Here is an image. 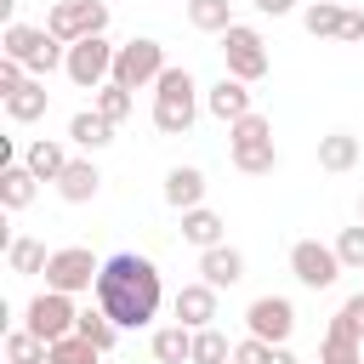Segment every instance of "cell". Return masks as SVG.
<instances>
[{"label": "cell", "mask_w": 364, "mask_h": 364, "mask_svg": "<svg viewBox=\"0 0 364 364\" xmlns=\"http://www.w3.org/2000/svg\"><path fill=\"white\" fill-rule=\"evenodd\" d=\"M159 301H165V284H159V267H154L148 256L119 250V256H108V262H102L97 307H102L119 330H142V324H154Z\"/></svg>", "instance_id": "obj_1"}, {"label": "cell", "mask_w": 364, "mask_h": 364, "mask_svg": "<svg viewBox=\"0 0 364 364\" xmlns=\"http://www.w3.org/2000/svg\"><path fill=\"white\" fill-rule=\"evenodd\" d=\"M0 57H11V63H23L34 80H46L51 68H63L68 63V46L51 34V28H34V23H6V34H0Z\"/></svg>", "instance_id": "obj_2"}, {"label": "cell", "mask_w": 364, "mask_h": 364, "mask_svg": "<svg viewBox=\"0 0 364 364\" xmlns=\"http://www.w3.org/2000/svg\"><path fill=\"white\" fill-rule=\"evenodd\" d=\"M199 119V85L188 68H165L159 85H154V131L165 136H188Z\"/></svg>", "instance_id": "obj_3"}, {"label": "cell", "mask_w": 364, "mask_h": 364, "mask_svg": "<svg viewBox=\"0 0 364 364\" xmlns=\"http://www.w3.org/2000/svg\"><path fill=\"white\" fill-rule=\"evenodd\" d=\"M228 159L245 171V176H267L279 165V148H273V125L267 114H245L228 125Z\"/></svg>", "instance_id": "obj_4"}, {"label": "cell", "mask_w": 364, "mask_h": 364, "mask_svg": "<svg viewBox=\"0 0 364 364\" xmlns=\"http://www.w3.org/2000/svg\"><path fill=\"white\" fill-rule=\"evenodd\" d=\"M97 279H102V262H97L85 245H63V250H51V262H46V290L80 296V290H97Z\"/></svg>", "instance_id": "obj_5"}, {"label": "cell", "mask_w": 364, "mask_h": 364, "mask_svg": "<svg viewBox=\"0 0 364 364\" xmlns=\"http://www.w3.org/2000/svg\"><path fill=\"white\" fill-rule=\"evenodd\" d=\"M74 324H80V307H74V296H63V290H40V296L23 307V330H34L46 347L63 341V336H74Z\"/></svg>", "instance_id": "obj_6"}, {"label": "cell", "mask_w": 364, "mask_h": 364, "mask_svg": "<svg viewBox=\"0 0 364 364\" xmlns=\"http://www.w3.org/2000/svg\"><path fill=\"white\" fill-rule=\"evenodd\" d=\"M46 28L63 40V46H80V40H97L108 28V6L102 0H57L46 11Z\"/></svg>", "instance_id": "obj_7"}, {"label": "cell", "mask_w": 364, "mask_h": 364, "mask_svg": "<svg viewBox=\"0 0 364 364\" xmlns=\"http://www.w3.org/2000/svg\"><path fill=\"white\" fill-rule=\"evenodd\" d=\"M165 68H171V63H165V46H159V40H125L119 57H114V85L142 91V85H159Z\"/></svg>", "instance_id": "obj_8"}, {"label": "cell", "mask_w": 364, "mask_h": 364, "mask_svg": "<svg viewBox=\"0 0 364 364\" xmlns=\"http://www.w3.org/2000/svg\"><path fill=\"white\" fill-rule=\"evenodd\" d=\"M114 57H119V46H108V40L97 34V40H80V46H68V63H63V74H68L80 91H102V85L114 80Z\"/></svg>", "instance_id": "obj_9"}, {"label": "cell", "mask_w": 364, "mask_h": 364, "mask_svg": "<svg viewBox=\"0 0 364 364\" xmlns=\"http://www.w3.org/2000/svg\"><path fill=\"white\" fill-rule=\"evenodd\" d=\"M222 57H228V74L245 80V85H256V80L267 74V40H262L250 23H233V28L222 34Z\"/></svg>", "instance_id": "obj_10"}, {"label": "cell", "mask_w": 364, "mask_h": 364, "mask_svg": "<svg viewBox=\"0 0 364 364\" xmlns=\"http://www.w3.org/2000/svg\"><path fill=\"white\" fill-rule=\"evenodd\" d=\"M290 273H296L307 290H330V284L341 279V256H336V245L296 239V245H290Z\"/></svg>", "instance_id": "obj_11"}, {"label": "cell", "mask_w": 364, "mask_h": 364, "mask_svg": "<svg viewBox=\"0 0 364 364\" xmlns=\"http://www.w3.org/2000/svg\"><path fill=\"white\" fill-rule=\"evenodd\" d=\"M245 324H250V336H256V341L284 347V341H290V330H296V307H290L284 296H256V301L245 307Z\"/></svg>", "instance_id": "obj_12"}, {"label": "cell", "mask_w": 364, "mask_h": 364, "mask_svg": "<svg viewBox=\"0 0 364 364\" xmlns=\"http://www.w3.org/2000/svg\"><path fill=\"white\" fill-rule=\"evenodd\" d=\"M171 313H176V324H188V330H210V324H216V290H210L205 279H193V284L176 290Z\"/></svg>", "instance_id": "obj_13"}, {"label": "cell", "mask_w": 364, "mask_h": 364, "mask_svg": "<svg viewBox=\"0 0 364 364\" xmlns=\"http://www.w3.org/2000/svg\"><path fill=\"white\" fill-rule=\"evenodd\" d=\"M205 108H210L222 125H233V119L256 114V102H250V85H245V80H233V74H222V80L205 91Z\"/></svg>", "instance_id": "obj_14"}, {"label": "cell", "mask_w": 364, "mask_h": 364, "mask_svg": "<svg viewBox=\"0 0 364 364\" xmlns=\"http://www.w3.org/2000/svg\"><path fill=\"white\" fill-rule=\"evenodd\" d=\"M165 205L171 210H199L205 205V171L199 165H171L165 171Z\"/></svg>", "instance_id": "obj_15"}, {"label": "cell", "mask_w": 364, "mask_h": 364, "mask_svg": "<svg viewBox=\"0 0 364 364\" xmlns=\"http://www.w3.org/2000/svg\"><path fill=\"white\" fill-rule=\"evenodd\" d=\"M199 273H205V284H210V290H228V284H239V279H245V250H233V245L199 250Z\"/></svg>", "instance_id": "obj_16"}, {"label": "cell", "mask_w": 364, "mask_h": 364, "mask_svg": "<svg viewBox=\"0 0 364 364\" xmlns=\"http://www.w3.org/2000/svg\"><path fill=\"white\" fill-rule=\"evenodd\" d=\"M34 193H40V176H34L23 159H17V165H0V205H6V210H28Z\"/></svg>", "instance_id": "obj_17"}, {"label": "cell", "mask_w": 364, "mask_h": 364, "mask_svg": "<svg viewBox=\"0 0 364 364\" xmlns=\"http://www.w3.org/2000/svg\"><path fill=\"white\" fill-rule=\"evenodd\" d=\"M97 188H102V171H97L91 159H68V171L57 176V193H63L68 205H85V199H97Z\"/></svg>", "instance_id": "obj_18"}, {"label": "cell", "mask_w": 364, "mask_h": 364, "mask_svg": "<svg viewBox=\"0 0 364 364\" xmlns=\"http://www.w3.org/2000/svg\"><path fill=\"white\" fill-rule=\"evenodd\" d=\"M68 142H80L85 154H97V148L114 142V119H102L97 108H80V114L68 119Z\"/></svg>", "instance_id": "obj_19"}, {"label": "cell", "mask_w": 364, "mask_h": 364, "mask_svg": "<svg viewBox=\"0 0 364 364\" xmlns=\"http://www.w3.org/2000/svg\"><path fill=\"white\" fill-rule=\"evenodd\" d=\"M182 239H188L193 250H216V245H228V239H222V216H216L210 205L182 210Z\"/></svg>", "instance_id": "obj_20"}, {"label": "cell", "mask_w": 364, "mask_h": 364, "mask_svg": "<svg viewBox=\"0 0 364 364\" xmlns=\"http://www.w3.org/2000/svg\"><path fill=\"white\" fill-rule=\"evenodd\" d=\"M148 353H154V364H188L193 358V330L188 324H165V330H154Z\"/></svg>", "instance_id": "obj_21"}, {"label": "cell", "mask_w": 364, "mask_h": 364, "mask_svg": "<svg viewBox=\"0 0 364 364\" xmlns=\"http://www.w3.org/2000/svg\"><path fill=\"white\" fill-rule=\"evenodd\" d=\"M358 165V136L353 131H330V136H318V171H353Z\"/></svg>", "instance_id": "obj_22"}, {"label": "cell", "mask_w": 364, "mask_h": 364, "mask_svg": "<svg viewBox=\"0 0 364 364\" xmlns=\"http://www.w3.org/2000/svg\"><path fill=\"white\" fill-rule=\"evenodd\" d=\"M23 165H28L40 182H57V176L68 171V148H63V142H51V136H40V142H28Z\"/></svg>", "instance_id": "obj_23"}, {"label": "cell", "mask_w": 364, "mask_h": 364, "mask_svg": "<svg viewBox=\"0 0 364 364\" xmlns=\"http://www.w3.org/2000/svg\"><path fill=\"white\" fill-rule=\"evenodd\" d=\"M46 102H51L46 80H28L23 91H11V97H6V119H17V125H34V119L46 114Z\"/></svg>", "instance_id": "obj_24"}, {"label": "cell", "mask_w": 364, "mask_h": 364, "mask_svg": "<svg viewBox=\"0 0 364 364\" xmlns=\"http://www.w3.org/2000/svg\"><path fill=\"white\" fill-rule=\"evenodd\" d=\"M46 262H51V250H46L40 239H28V233H17V239L6 245V267L23 273V279H28V273H46Z\"/></svg>", "instance_id": "obj_25"}, {"label": "cell", "mask_w": 364, "mask_h": 364, "mask_svg": "<svg viewBox=\"0 0 364 364\" xmlns=\"http://www.w3.org/2000/svg\"><path fill=\"white\" fill-rule=\"evenodd\" d=\"M341 17H347V6H336V0H313V6L301 11V28H307L313 40H336V34H341Z\"/></svg>", "instance_id": "obj_26"}, {"label": "cell", "mask_w": 364, "mask_h": 364, "mask_svg": "<svg viewBox=\"0 0 364 364\" xmlns=\"http://www.w3.org/2000/svg\"><path fill=\"white\" fill-rule=\"evenodd\" d=\"M188 23L199 34H228L233 28V6L228 0H188Z\"/></svg>", "instance_id": "obj_27"}, {"label": "cell", "mask_w": 364, "mask_h": 364, "mask_svg": "<svg viewBox=\"0 0 364 364\" xmlns=\"http://www.w3.org/2000/svg\"><path fill=\"white\" fill-rule=\"evenodd\" d=\"M74 330H80V336H85V341H91L97 353H114V341H119V324H114V318H108L102 307H85Z\"/></svg>", "instance_id": "obj_28"}, {"label": "cell", "mask_w": 364, "mask_h": 364, "mask_svg": "<svg viewBox=\"0 0 364 364\" xmlns=\"http://www.w3.org/2000/svg\"><path fill=\"white\" fill-rule=\"evenodd\" d=\"M233 364H301V358L290 347H273V341L245 336V341H233Z\"/></svg>", "instance_id": "obj_29"}, {"label": "cell", "mask_w": 364, "mask_h": 364, "mask_svg": "<svg viewBox=\"0 0 364 364\" xmlns=\"http://www.w3.org/2000/svg\"><path fill=\"white\" fill-rule=\"evenodd\" d=\"M228 358H233V341H228L216 324H210V330H193V358H188V364H228Z\"/></svg>", "instance_id": "obj_30"}, {"label": "cell", "mask_w": 364, "mask_h": 364, "mask_svg": "<svg viewBox=\"0 0 364 364\" xmlns=\"http://www.w3.org/2000/svg\"><path fill=\"white\" fill-rule=\"evenodd\" d=\"M97 358H102V353H97V347H91V341H85L80 330L46 347V364H97Z\"/></svg>", "instance_id": "obj_31"}, {"label": "cell", "mask_w": 364, "mask_h": 364, "mask_svg": "<svg viewBox=\"0 0 364 364\" xmlns=\"http://www.w3.org/2000/svg\"><path fill=\"white\" fill-rule=\"evenodd\" d=\"M6 364H46V341L34 330H11L6 336Z\"/></svg>", "instance_id": "obj_32"}, {"label": "cell", "mask_w": 364, "mask_h": 364, "mask_svg": "<svg viewBox=\"0 0 364 364\" xmlns=\"http://www.w3.org/2000/svg\"><path fill=\"white\" fill-rule=\"evenodd\" d=\"M91 108H97V114H102V119H114V125H119V119H131V91H125V85H114V80H108V85H102V91H97V97H91Z\"/></svg>", "instance_id": "obj_33"}, {"label": "cell", "mask_w": 364, "mask_h": 364, "mask_svg": "<svg viewBox=\"0 0 364 364\" xmlns=\"http://www.w3.org/2000/svg\"><path fill=\"white\" fill-rule=\"evenodd\" d=\"M336 256H341V267L364 273V222H358V228H341V233H336Z\"/></svg>", "instance_id": "obj_34"}, {"label": "cell", "mask_w": 364, "mask_h": 364, "mask_svg": "<svg viewBox=\"0 0 364 364\" xmlns=\"http://www.w3.org/2000/svg\"><path fill=\"white\" fill-rule=\"evenodd\" d=\"M318 364H364V347L358 341H341V336H324L318 341Z\"/></svg>", "instance_id": "obj_35"}, {"label": "cell", "mask_w": 364, "mask_h": 364, "mask_svg": "<svg viewBox=\"0 0 364 364\" xmlns=\"http://www.w3.org/2000/svg\"><path fill=\"white\" fill-rule=\"evenodd\" d=\"M336 40H364V17H358V11H347V17H341V34H336Z\"/></svg>", "instance_id": "obj_36"}, {"label": "cell", "mask_w": 364, "mask_h": 364, "mask_svg": "<svg viewBox=\"0 0 364 364\" xmlns=\"http://www.w3.org/2000/svg\"><path fill=\"white\" fill-rule=\"evenodd\" d=\"M256 11L262 17H284V11H296V0H256Z\"/></svg>", "instance_id": "obj_37"}, {"label": "cell", "mask_w": 364, "mask_h": 364, "mask_svg": "<svg viewBox=\"0 0 364 364\" xmlns=\"http://www.w3.org/2000/svg\"><path fill=\"white\" fill-rule=\"evenodd\" d=\"M347 301H353V313H358V318H364V290H358V296H347Z\"/></svg>", "instance_id": "obj_38"}, {"label": "cell", "mask_w": 364, "mask_h": 364, "mask_svg": "<svg viewBox=\"0 0 364 364\" xmlns=\"http://www.w3.org/2000/svg\"><path fill=\"white\" fill-rule=\"evenodd\" d=\"M358 222H364V193H358Z\"/></svg>", "instance_id": "obj_39"}]
</instances>
